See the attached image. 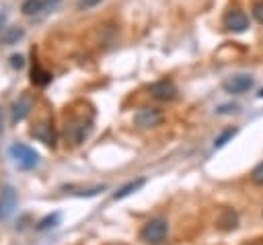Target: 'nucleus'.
Listing matches in <instances>:
<instances>
[{"label": "nucleus", "instance_id": "nucleus-23", "mask_svg": "<svg viewBox=\"0 0 263 245\" xmlns=\"http://www.w3.org/2000/svg\"><path fill=\"white\" fill-rule=\"evenodd\" d=\"M4 132V121H2V113H0V134Z\"/></svg>", "mask_w": 263, "mask_h": 245}, {"label": "nucleus", "instance_id": "nucleus-19", "mask_svg": "<svg viewBox=\"0 0 263 245\" xmlns=\"http://www.w3.org/2000/svg\"><path fill=\"white\" fill-rule=\"evenodd\" d=\"M253 16L263 25V0H259V2L253 4Z\"/></svg>", "mask_w": 263, "mask_h": 245}, {"label": "nucleus", "instance_id": "nucleus-2", "mask_svg": "<svg viewBox=\"0 0 263 245\" xmlns=\"http://www.w3.org/2000/svg\"><path fill=\"white\" fill-rule=\"evenodd\" d=\"M166 233H168V224L164 218H152L148 220L142 231H140V239L148 245H160L164 239H166Z\"/></svg>", "mask_w": 263, "mask_h": 245}, {"label": "nucleus", "instance_id": "nucleus-11", "mask_svg": "<svg viewBox=\"0 0 263 245\" xmlns=\"http://www.w3.org/2000/svg\"><path fill=\"white\" fill-rule=\"evenodd\" d=\"M31 107H33V103H31V99L29 97H21L18 101H14L12 103V121L16 124V121H23L27 115H29V111H31Z\"/></svg>", "mask_w": 263, "mask_h": 245}, {"label": "nucleus", "instance_id": "nucleus-7", "mask_svg": "<svg viewBox=\"0 0 263 245\" xmlns=\"http://www.w3.org/2000/svg\"><path fill=\"white\" fill-rule=\"evenodd\" d=\"M58 4H60V0H25L23 6H21V10L27 16H39L43 12L53 10Z\"/></svg>", "mask_w": 263, "mask_h": 245}, {"label": "nucleus", "instance_id": "nucleus-22", "mask_svg": "<svg viewBox=\"0 0 263 245\" xmlns=\"http://www.w3.org/2000/svg\"><path fill=\"white\" fill-rule=\"evenodd\" d=\"M238 107L236 105H222L220 109H218V113H230V111H236Z\"/></svg>", "mask_w": 263, "mask_h": 245}, {"label": "nucleus", "instance_id": "nucleus-21", "mask_svg": "<svg viewBox=\"0 0 263 245\" xmlns=\"http://www.w3.org/2000/svg\"><path fill=\"white\" fill-rule=\"evenodd\" d=\"M99 2H101V0H78V8H84V10H86V8H92V6L99 4Z\"/></svg>", "mask_w": 263, "mask_h": 245}, {"label": "nucleus", "instance_id": "nucleus-13", "mask_svg": "<svg viewBox=\"0 0 263 245\" xmlns=\"http://www.w3.org/2000/svg\"><path fill=\"white\" fill-rule=\"evenodd\" d=\"M144 183H146V179H136V181H129V183H125L123 187H119V191H115V194H113V198H115V200H123V198L132 196L134 191H138V189H140Z\"/></svg>", "mask_w": 263, "mask_h": 245}, {"label": "nucleus", "instance_id": "nucleus-24", "mask_svg": "<svg viewBox=\"0 0 263 245\" xmlns=\"http://www.w3.org/2000/svg\"><path fill=\"white\" fill-rule=\"evenodd\" d=\"M257 97H259V99H263V89H261V91L257 93Z\"/></svg>", "mask_w": 263, "mask_h": 245}, {"label": "nucleus", "instance_id": "nucleus-16", "mask_svg": "<svg viewBox=\"0 0 263 245\" xmlns=\"http://www.w3.org/2000/svg\"><path fill=\"white\" fill-rule=\"evenodd\" d=\"M236 132H238L236 128H228V130H224V132L214 140V148H222L226 142H230V140L236 136Z\"/></svg>", "mask_w": 263, "mask_h": 245}, {"label": "nucleus", "instance_id": "nucleus-6", "mask_svg": "<svg viewBox=\"0 0 263 245\" xmlns=\"http://www.w3.org/2000/svg\"><path fill=\"white\" fill-rule=\"evenodd\" d=\"M134 121H136L138 128H144V130L156 128V126L162 121V113H160L156 107H142V109L136 111Z\"/></svg>", "mask_w": 263, "mask_h": 245}, {"label": "nucleus", "instance_id": "nucleus-17", "mask_svg": "<svg viewBox=\"0 0 263 245\" xmlns=\"http://www.w3.org/2000/svg\"><path fill=\"white\" fill-rule=\"evenodd\" d=\"M58 222H60V214L53 212V214H47L45 218H41V220L37 222V229H39V231H47V229H53Z\"/></svg>", "mask_w": 263, "mask_h": 245}, {"label": "nucleus", "instance_id": "nucleus-4", "mask_svg": "<svg viewBox=\"0 0 263 245\" xmlns=\"http://www.w3.org/2000/svg\"><path fill=\"white\" fill-rule=\"evenodd\" d=\"M16 189L12 185H4L0 189V220H8L16 210Z\"/></svg>", "mask_w": 263, "mask_h": 245}, {"label": "nucleus", "instance_id": "nucleus-12", "mask_svg": "<svg viewBox=\"0 0 263 245\" xmlns=\"http://www.w3.org/2000/svg\"><path fill=\"white\" fill-rule=\"evenodd\" d=\"M236 224H238V216H236V212H234L232 208H226V210L222 212V216L218 218V226H220L222 231H234Z\"/></svg>", "mask_w": 263, "mask_h": 245}, {"label": "nucleus", "instance_id": "nucleus-8", "mask_svg": "<svg viewBox=\"0 0 263 245\" xmlns=\"http://www.w3.org/2000/svg\"><path fill=\"white\" fill-rule=\"evenodd\" d=\"M150 95L158 101H173L177 97V86L173 80H158L154 84H150Z\"/></svg>", "mask_w": 263, "mask_h": 245}, {"label": "nucleus", "instance_id": "nucleus-3", "mask_svg": "<svg viewBox=\"0 0 263 245\" xmlns=\"http://www.w3.org/2000/svg\"><path fill=\"white\" fill-rule=\"evenodd\" d=\"M90 134V121L88 119H82V117H76L72 121L66 124V138L72 142V144H80L84 142V138Z\"/></svg>", "mask_w": 263, "mask_h": 245}, {"label": "nucleus", "instance_id": "nucleus-20", "mask_svg": "<svg viewBox=\"0 0 263 245\" xmlns=\"http://www.w3.org/2000/svg\"><path fill=\"white\" fill-rule=\"evenodd\" d=\"M10 66H12V68H16V70H21V68L25 66V58H23L21 54H14V56L10 58Z\"/></svg>", "mask_w": 263, "mask_h": 245}, {"label": "nucleus", "instance_id": "nucleus-10", "mask_svg": "<svg viewBox=\"0 0 263 245\" xmlns=\"http://www.w3.org/2000/svg\"><path fill=\"white\" fill-rule=\"evenodd\" d=\"M31 136L37 138L39 142L47 144V146H55V132H53L51 124H47V121H39V124L31 130Z\"/></svg>", "mask_w": 263, "mask_h": 245}, {"label": "nucleus", "instance_id": "nucleus-15", "mask_svg": "<svg viewBox=\"0 0 263 245\" xmlns=\"http://www.w3.org/2000/svg\"><path fill=\"white\" fill-rule=\"evenodd\" d=\"M23 35H25V31H23L21 27H8V29L2 33V41H4L6 45H14Z\"/></svg>", "mask_w": 263, "mask_h": 245}, {"label": "nucleus", "instance_id": "nucleus-5", "mask_svg": "<svg viewBox=\"0 0 263 245\" xmlns=\"http://www.w3.org/2000/svg\"><path fill=\"white\" fill-rule=\"evenodd\" d=\"M253 86V76L251 74H232L222 82V89L230 95H240L247 93Z\"/></svg>", "mask_w": 263, "mask_h": 245}, {"label": "nucleus", "instance_id": "nucleus-18", "mask_svg": "<svg viewBox=\"0 0 263 245\" xmlns=\"http://www.w3.org/2000/svg\"><path fill=\"white\" fill-rule=\"evenodd\" d=\"M251 181L255 185H263V163H259L253 171H251Z\"/></svg>", "mask_w": 263, "mask_h": 245}, {"label": "nucleus", "instance_id": "nucleus-14", "mask_svg": "<svg viewBox=\"0 0 263 245\" xmlns=\"http://www.w3.org/2000/svg\"><path fill=\"white\" fill-rule=\"evenodd\" d=\"M31 80L35 82V84H39V86H45L49 80H51V74L47 72V70H43L41 66H33V70H31Z\"/></svg>", "mask_w": 263, "mask_h": 245}, {"label": "nucleus", "instance_id": "nucleus-9", "mask_svg": "<svg viewBox=\"0 0 263 245\" xmlns=\"http://www.w3.org/2000/svg\"><path fill=\"white\" fill-rule=\"evenodd\" d=\"M224 27L232 33H242L249 27V16L242 10H230L224 16Z\"/></svg>", "mask_w": 263, "mask_h": 245}, {"label": "nucleus", "instance_id": "nucleus-1", "mask_svg": "<svg viewBox=\"0 0 263 245\" xmlns=\"http://www.w3.org/2000/svg\"><path fill=\"white\" fill-rule=\"evenodd\" d=\"M8 152H10L12 161L16 163V167H21V169H25V171L35 169V167L39 165V152L33 150L31 146L23 144V142H14Z\"/></svg>", "mask_w": 263, "mask_h": 245}]
</instances>
